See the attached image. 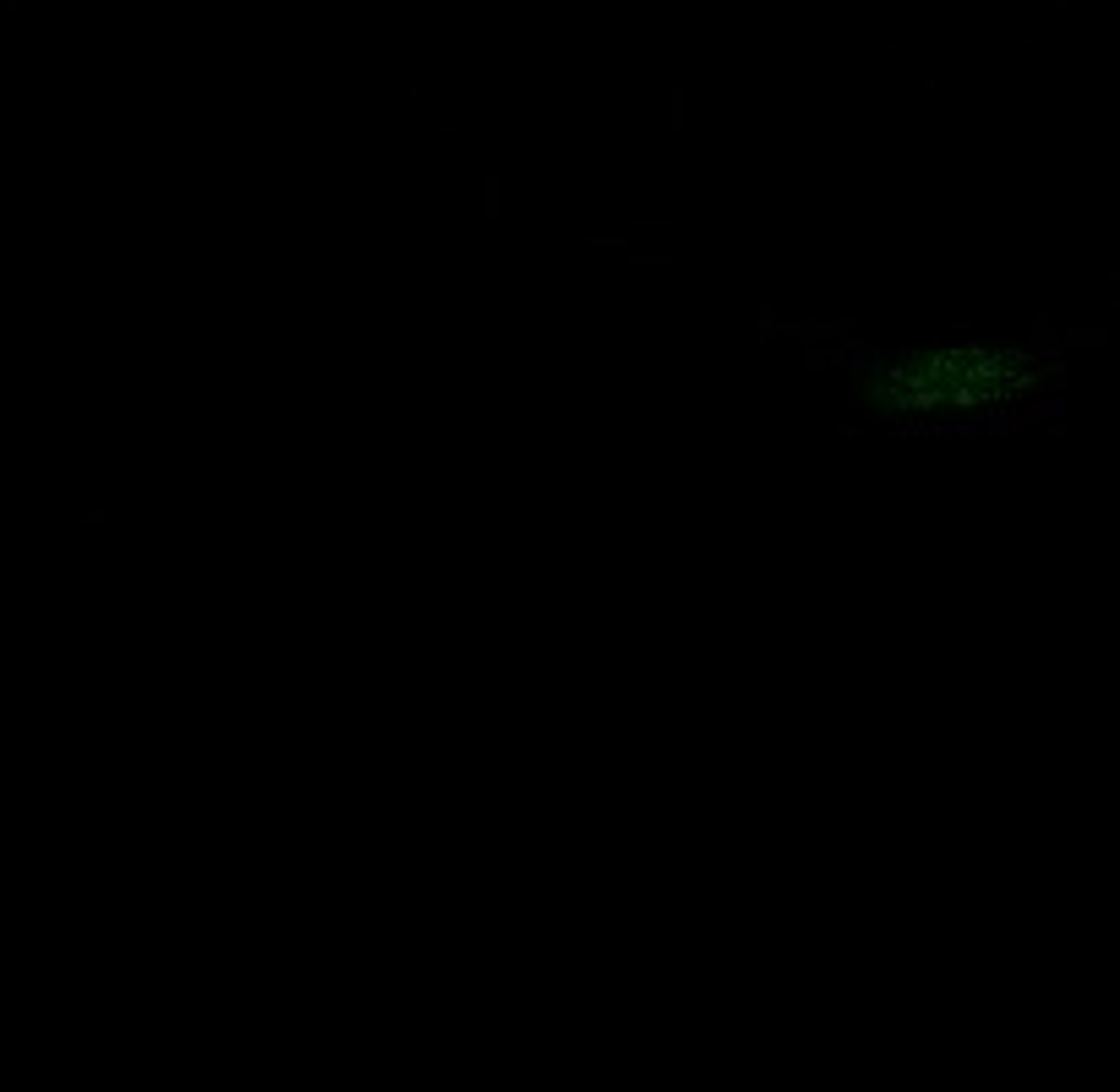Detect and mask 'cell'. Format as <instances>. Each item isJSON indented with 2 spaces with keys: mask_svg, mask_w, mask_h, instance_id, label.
Masks as SVG:
<instances>
[{
  "mask_svg": "<svg viewBox=\"0 0 1120 1092\" xmlns=\"http://www.w3.org/2000/svg\"><path fill=\"white\" fill-rule=\"evenodd\" d=\"M1033 383V367L1000 344H924L864 367L858 393L880 421L896 426H956L1012 410Z\"/></svg>",
  "mask_w": 1120,
  "mask_h": 1092,
  "instance_id": "cell-1",
  "label": "cell"
}]
</instances>
